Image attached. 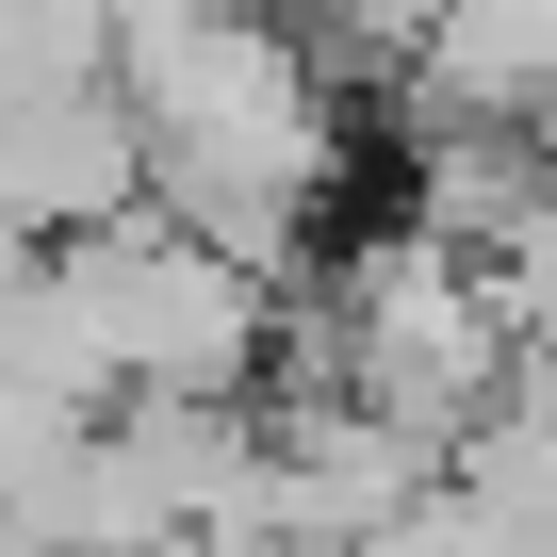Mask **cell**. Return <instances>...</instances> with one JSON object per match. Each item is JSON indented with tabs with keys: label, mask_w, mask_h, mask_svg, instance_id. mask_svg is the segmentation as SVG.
Here are the masks:
<instances>
[{
	"label": "cell",
	"mask_w": 557,
	"mask_h": 557,
	"mask_svg": "<svg viewBox=\"0 0 557 557\" xmlns=\"http://www.w3.org/2000/svg\"><path fill=\"white\" fill-rule=\"evenodd\" d=\"M50 312L83 329V361H99L115 394H230V377L262 361V278H246L230 246H197L164 197L83 213V230L50 246Z\"/></svg>",
	"instance_id": "obj_1"
}]
</instances>
